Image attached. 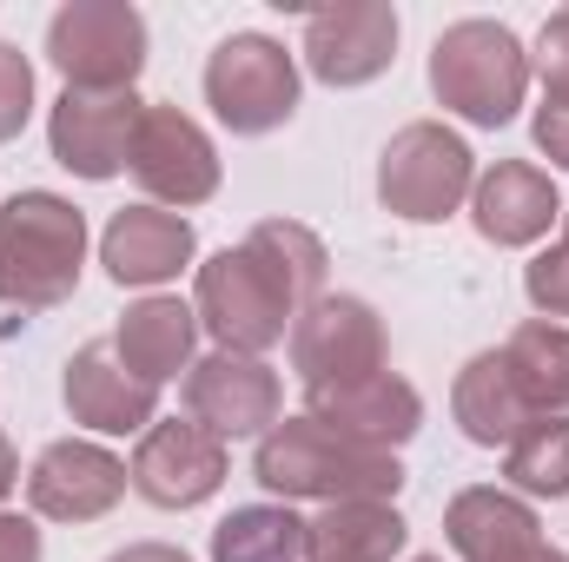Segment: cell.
Returning a JSON list of instances; mask_svg holds the SVG:
<instances>
[{
    "mask_svg": "<svg viewBox=\"0 0 569 562\" xmlns=\"http://www.w3.org/2000/svg\"><path fill=\"white\" fill-rule=\"evenodd\" d=\"M325 245L291 225V219H266L246 232V245H226L219 259L199 265V324L219 338V351H239V358H259L272 351L291 318L325 298Z\"/></svg>",
    "mask_w": 569,
    "mask_h": 562,
    "instance_id": "obj_1",
    "label": "cell"
},
{
    "mask_svg": "<svg viewBox=\"0 0 569 562\" xmlns=\"http://www.w3.org/2000/svg\"><path fill=\"white\" fill-rule=\"evenodd\" d=\"M259 483L284 496V503H391L405 470L391 450H365L338 430H325L318 418H284L259 436L252 456Z\"/></svg>",
    "mask_w": 569,
    "mask_h": 562,
    "instance_id": "obj_2",
    "label": "cell"
},
{
    "mask_svg": "<svg viewBox=\"0 0 569 562\" xmlns=\"http://www.w3.org/2000/svg\"><path fill=\"white\" fill-rule=\"evenodd\" d=\"M87 265V212L60 192H20L0 205V304L53 311Z\"/></svg>",
    "mask_w": 569,
    "mask_h": 562,
    "instance_id": "obj_3",
    "label": "cell"
},
{
    "mask_svg": "<svg viewBox=\"0 0 569 562\" xmlns=\"http://www.w3.org/2000/svg\"><path fill=\"white\" fill-rule=\"evenodd\" d=\"M430 93L470 127H510L530 93V53L503 20H457L430 47Z\"/></svg>",
    "mask_w": 569,
    "mask_h": 562,
    "instance_id": "obj_4",
    "label": "cell"
},
{
    "mask_svg": "<svg viewBox=\"0 0 569 562\" xmlns=\"http://www.w3.org/2000/svg\"><path fill=\"white\" fill-rule=\"evenodd\" d=\"M47 60L73 93H133L146 67V20L127 0H67L47 20Z\"/></svg>",
    "mask_w": 569,
    "mask_h": 562,
    "instance_id": "obj_5",
    "label": "cell"
},
{
    "mask_svg": "<svg viewBox=\"0 0 569 562\" xmlns=\"http://www.w3.org/2000/svg\"><path fill=\"white\" fill-rule=\"evenodd\" d=\"M470 192H477V152L457 140L450 127L411 120L405 133H391L385 159H378V199H385V212H398L411 225H437Z\"/></svg>",
    "mask_w": 569,
    "mask_h": 562,
    "instance_id": "obj_6",
    "label": "cell"
},
{
    "mask_svg": "<svg viewBox=\"0 0 569 562\" xmlns=\"http://www.w3.org/2000/svg\"><path fill=\"white\" fill-rule=\"evenodd\" d=\"M206 100L232 133H272L298 113V60L272 33H232L206 60Z\"/></svg>",
    "mask_w": 569,
    "mask_h": 562,
    "instance_id": "obj_7",
    "label": "cell"
},
{
    "mask_svg": "<svg viewBox=\"0 0 569 562\" xmlns=\"http://www.w3.org/2000/svg\"><path fill=\"white\" fill-rule=\"evenodd\" d=\"M291 371L305 378V391H338V384H365L385 371V324L365 298L351 291H325L291 318Z\"/></svg>",
    "mask_w": 569,
    "mask_h": 562,
    "instance_id": "obj_8",
    "label": "cell"
},
{
    "mask_svg": "<svg viewBox=\"0 0 569 562\" xmlns=\"http://www.w3.org/2000/svg\"><path fill=\"white\" fill-rule=\"evenodd\" d=\"M279 371L259 364V358H239V351H212L186 371V411L192 423H206L219 443L232 436H266L279 423Z\"/></svg>",
    "mask_w": 569,
    "mask_h": 562,
    "instance_id": "obj_9",
    "label": "cell"
},
{
    "mask_svg": "<svg viewBox=\"0 0 569 562\" xmlns=\"http://www.w3.org/2000/svg\"><path fill=\"white\" fill-rule=\"evenodd\" d=\"M127 165L166 205H206L219 192V152L206 140V127L192 113H179V107H146Z\"/></svg>",
    "mask_w": 569,
    "mask_h": 562,
    "instance_id": "obj_10",
    "label": "cell"
},
{
    "mask_svg": "<svg viewBox=\"0 0 569 562\" xmlns=\"http://www.w3.org/2000/svg\"><path fill=\"white\" fill-rule=\"evenodd\" d=\"M133 490L159 510H192L226 483V443L192 418H166L152 423L133 450Z\"/></svg>",
    "mask_w": 569,
    "mask_h": 562,
    "instance_id": "obj_11",
    "label": "cell"
},
{
    "mask_svg": "<svg viewBox=\"0 0 569 562\" xmlns=\"http://www.w3.org/2000/svg\"><path fill=\"white\" fill-rule=\"evenodd\" d=\"M140 113L146 100L133 93H60L53 100V120H47V145L67 172L80 179H113L127 172L133 159V133H140Z\"/></svg>",
    "mask_w": 569,
    "mask_h": 562,
    "instance_id": "obj_12",
    "label": "cell"
},
{
    "mask_svg": "<svg viewBox=\"0 0 569 562\" xmlns=\"http://www.w3.org/2000/svg\"><path fill=\"white\" fill-rule=\"evenodd\" d=\"M398 60V7L385 0H345L311 13L305 27V67L325 87H365Z\"/></svg>",
    "mask_w": 569,
    "mask_h": 562,
    "instance_id": "obj_13",
    "label": "cell"
},
{
    "mask_svg": "<svg viewBox=\"0 0 569 562\" xmlns=\"http://www.w3.org/2000/svg\"><path fill=\"white\" fill-rule=\"evenodd\" d=\"M127 463L113 456V450H100V443H80V436H67V443H47L40 456H33V470H27V503L40 510V516H53V523H93V516H107L120 496H127Z\"/></svg>",
    "mask_w": 569,
    "mask_h": 562,
    "instance_id": "obj_14",
    "label": "cell"
},
{
    "mask_svg": "<svg viewBox=\"0 0 569 562\" xmlns=\"http://www.w3.org/2000/svg\"><path fill=\"white\" fill-rule=\"evenodd\" d=\"M67 411H73V423H87L100 436H127V430L146 436L152 411H159V384L127 371L113 338H93L67 358Z\"/></svg>",
    "mask_w": 569,
    "mask_h": 562,
    "instance_id": "obj_15",
    "label": "cell"
},
{
    "mask_svg": "<svg viewBox=\"0 0 569 562\" xmlns=\"http://www.w3.org/2000/svg\"><path fill=\"white\" fill-rule=\"evenodd\" d=\"M305 404H311L305 418H318L325 430H338L365 450H398L425 423V398L391 371H378L365 384H338V391H305Z\"/></svg>",
    "mask_w": 569,
    "mask_h": 562,
    "instance_id": "obj_16",
    "label": "cell"
},
{
    "mask_svg": "<svg viewBox=\"0 0 569 562\" xmlns=\"http://www.w3.org/2000/svg\"><path fill=\"white\" fill-rule=\"evenodd\" d=\"M557 212H563L557 179L530 159H497L470 192V219L490 245H537L557 225Z\"/></svg>",
    "mask_w": 569,
    "mask_h": 562,
    "instance_id": "obj_17",
    "label": "cell"
},
{
    "mask_svg": "<svg viewBox=\"0 0 569 562\" xmlns=\"http://www.w3.org/2000/svg\"><path fill=\"white\" fill-rule=\"evenodd\" d=\"M100 265L113 284H166L192 265V219L159 212V205H127L100 232Z\"/></svg>",
    "mask_w": 569,
    "mask_h": 562,
    "instance_id": "obj_18",
    "label": "cell"
},
{
    "mask_svg": "<svg viewBox=\"0 0 569 562\" xmlns=\"http://www.w3.org/2000/svg\"><path fill=\"white\" fill-rule=\"evenodd\" d=\"M443 536H450V550L463 562H517L543 543V523L510 490H463L443 510Z\"/></svg>",
    "mask_w": 569,
    "mask_h": 562,
    "instance_id": "obj_19",
    "label": "cell"
},
{
    "mask_svg": "<svg viewBox=\"0 0 569 562\" xmlns=\"http://www.w3.org/2000/svg\"><path fill=\"white\" fill-rule=\"evenodd\" d=\"M113 351L127 358V371L146 384H166L179 371H192V351H199V311L179 304V298H140L127 304L120 331H113Z\"/></svg>",
    "mask_w": 569,
    "mask_h": 562,
    "instance_id": "obj_20",
    "label": "cell"
},
{
    "mask_svg": "<svg viewBox=\"0 0 569 562\" xmlns=\"http://www.w3.org/2000/svg\"><path fill=\"white\" fill-rule=\"evenodd\" d=\"M411 543V523L391 503H325L305 523V562H391Z\"/></svg>",
    "mask_w": 569,
    "mask_h": 562,
    "instance_id": "obj_21",
    "label": "cell"
},
{
    "mask_svg": "<svg viewBox=\"0 0 569 562\" xmlns=\"http://www.w3.org/2000/svg\"><path fill=\"white\" fill-rule=\"evenodd\" d=\"M450 411L463 423V436L483 443V450H510L517 430L537 418V411L523 404V391L510 384V371H503L497 351H483V358L463 364V378H457V391H450Z\"/></svg>",
    "mask_w": 569,
    "mask_h": 562,
    "instance_id": "obj_22",
    "label": "cell"
},
{
    "mask_svg": "<svg viewBox=\"0 0 569 562\" xmlns=\"http://www.w3.org/2000/svg\"><path fill=\"white\" fill-rule=\"evenodd\" d=\"M497 358H503L510 384L523 391V404L537 418H563L569 411V324H550V318L517 324Z\"/></svg>",
    "mask_w": 569,
    "mask_h": 562,
    "instance_id": "obj_23",
    "label": "cell"
},
{
    "mask_svg": "<svg viewBox=\"0 0 569 562\" xmlns=\"http://www.w3.org/2000/svg\"><path fill=\"white\" fill-rule=\"evenodd\" d=\"M212 562H305V516L284 503H246L212 530Z\"/></svg>",
    "mask_w": 569,
    "mask_h": 562,
    "instance_id": "obj_24",
    "label": "cell"
},
{
    "mask_svg": "<svg viewBox=\"0 0 569 562\" xmlns=\"http://www.w3.org/2000/svg\"><path fill=\"white\" fill-rule=\"evenodd\" d=\"M503 476L530 496H569V411L523 423L517 443L503 450Z\"/></svg>",
    "mask_w": 569,
    "mask_h": 562,
    "instance_id": "obj_25",
    "label": "cell"
},
{
    "mask_svg": "<svg viewBox=\"0 0 569 562\" xmlns=\"http://www.w3.org/2000/svg\"><path fill=\"white\" fill-rule=\"evenodd\" d=\"M27 120H33V67H27L20 47L0 40V145L13 140Z\"/></svg>",
    "mask_w": 569,
    "mask_h": 562,
    "instance_id": "obj_26",
    "label": "cell"
},
{
    "mask_svg": "<svg viewBox=\"0 0 569 562\" xmlns=\"http://www.w3.org/2000/svg\"><path fill=\"white\" fill-rule=\"evenodd\" d=\"M537 73H543V107H569V7L543 20V40H537Z\"/></svg>",
    "mask_w": 569,
    "mask_h": 562,
    "instance_id": "obj_27",
    "label": "cell"
},
{
    "mask_svg": "<svg viewBox=\"0 0 569 562\" xmlns=\"http://www.w3.org/2000/svg\"><path fill=\"white\" fill-rule=\"evenodd\" d=\"M523 291H530V304H537V311L569 318V245L537 252V259H530V272H523Z\"/></svg>",
    "mask_w": 569,
    "mask_h": 562,
    "instance_id": "obj_28",
    "label": "cell"
},
{
    "mask_svg": "<svg viewBox=\"0 0 569 562\" xmlns=\"http://www.w3.org/2000/svg\"><path fill=\"white\" fill-rule=\"evenodd\" d=\"M0 562H40V530L27 516H0Z\"/></svg>",
    "mask_w": 569,
    "mask_h": 562,
    "instance_id": "obj_29",
    "label": "cell"
},
{
    "mask_svg": "<svg viewBox=\"0 0 569 562\" xmlns=\"http://www.w3.org/2000/svg\"><path fill=\"white\" fill-rule=\"evenodd\" d=\"M537 145H543L557 165H569V107H543V113H537Z\"/></svg>",
    "mask_w": 569,
    "mask_h": 562,
    "instance_id": "obj_30",
    "label": "cell"
},
{
    "mask_svg": "<svg viewBox=\"0 0 569 562\" xmlns=\"http://www.w3.org/2000/svg\"><path fill=\"white\" fill-rule=\"evenodd\" d=\"M107 562H192V556L172 550V543H127L120 556H107Z\"/></svg>",
    "mask_w": 569,
    "mask_h": 562,
    "instance_id": "obj_31",
    "label": "cell"
},
{
    "mask_svg": "<svg viewBox=\"0 0 569 562\" xmlns=\"http://www.w3.org/2000/svg\"><path fill=\"white\" fill-rule=\"evenodd\" d=\"M13 483H20V463H13V443H7V436H0V496H7V490H13Z\"/></svg>",
    "mask_w": 569,
    "mask_h": 562,
    "instance_id": "obj_32",
    "label": "cell"
},
{
    "mask_svg": "<svg viewBox=\"0 0 569 562\" xmlns=\"http://www.w3.org/2000/svg\"><path fill=\"white\" fill-rule=\"evenodd\" d=\"M517 562H569V556H563V550H550V543H537L530 556H517Z\"/></svg>",
    "mask_w": 569,
    "mask_h": 562,
    "instance_id": "obj_33",
    "label": "cell"
},
{
    "mask_svg": "<svg viewBox=\"0 0 569 562\" xmlns=\"http://www.w3.org/2000/svg\"><path fill=\"white\" fill-rule=\"evenodd\" d=\"M411 562H443V556H411Z\"/></svg>",
    "mask_w": 569,
    "mask_h": 562,
    "instance_id": "obj_34",
    "label": "cell"
},
{
    "mask_svg": "<svg viewBox=\"0 0 569 562\" xmlns=\"http://www.w3.org/2000/svg\"><path fill=\"white\" fill-rule=\"evenodd\" d=\"M563 245H569V225H563Z\"/></svg>",
    "mask_w": 569,
    "mask_h": 562,
    "instance_id": "obj_35",
    "label": "cell"
}]
</instances>
